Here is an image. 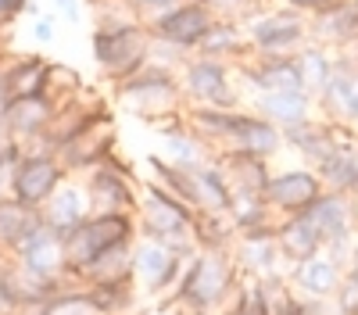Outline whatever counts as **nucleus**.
<instances>
[{
  "mask_svg": "<svg viewBox=\"0 0 358 315\" xmlns=\"http://www.w3.org/2000/svg\"><path fill=\"white\" fill-rule=\"evenodd\" d=\"M251 111L268 119L280 129H290V126H301L308 119H315L319 108H315V97L308 90H276V94H255L251 97Z\"/></svg>",
  "mask_w": 358,
  "mask_h": 315,
  "instance_id": "20",
  "label": "nucleus"
},
{
  "mask_svg": "<svg viewBox=\"0 0 358 315\" xmlns=\"http://www.w3.org/2000/svg\"><path fill=\"white\" fill-rule=\"evenodd\" d=\"M190 258L194 254H179V251H172L162 240L136 237V247H133V279L140 286V294L158 298L165 305L176 294V286L183 283V272L190 265Z\"/></svg>",
  "mask_w": 358,
  "mask_h": 315,
  "instance_id": "9",
  "label": "nucleus"
},
{
  "mask_svg": "<svg viewBox=\"0 0 358 315\" xmlns=\"http://www.w3.org/2000/svg\"><path fill=\"white\" fill-rule=\"evenodd\" d=\"M244 29H248L251 54H262V57H297L312 43L308 18L283 4L262 8L255 18L244 22Z\"/></svg>",
  "mask_w": 358,
  "mask_h": 315,
  "instance_id": "7",
  "label": "nucleus"
},
{
  "mask_svg": "<svg viewBox=\"0 0 358 315\" xmlns=\"http://www.w3.org/2000/svg\"><path fill=\"white\" fill-rule=\"evenodd\" d=\"M219 315H241V312H233V308H222V312H219Z\"/></svg>",
  "mask_w": 358,
  "mask_h": 315,
  "instance_id": "51",
  "label": "nucleus"
},
{
  "mask_svg": "<svg viewBox=\"0 0 358 315\" xmlns=\"http://www.w3.org/2000/svg\"><path fill=\"white\" fill-rule=\"evenodd\" d=\"M43 315H101V312H97L94 301H90L86 286H69V291L54 294L43 305Z\"/></svg>",
  "mask_w": 358,
  "mask_h": 315,
  "instance_id": "39",
  "label": "nucleus"
},
{
  "mask_svg": "<svg viewBox=\"0 0 358 315\" xmlns=\"http://www.w3.org/2000/svg\"><path fill=\"white\" fill-rule=\"evenodd\" d=\"M201 4L219 22H241V25L262 11V0H201Z\"/></svg>",
  "mask_w": 358,
  "mask_h": 315,
  "instance_id": "40",
  "label": "nucleus"
},
{
  "mask_svg": "<svg viewBox=\"0 0 358 315\" xmlns=\"http://www.w3.org/2000/svg\"><path fill=\"white\" fill-rule=\"evenodd\" d=\"M276 240H280V251H283L287 269H290L294 262H305V258H315V254L326 251V240H322L319 229L308 222V215H287V219H280Z\"/></svg>",
  "mask_w": 358,
  "mask_h": 315,
  "instance_id": "29",
  "label": "nucleus"
},
{
  "mask_svg": "<svg viewBox=\"0 0 358 315\" xmlns=\"http://www.w3.org/2000/svg\"><path fill=\"white\" fill-rule=\"evenodd\" d=\"M18 161H22V147H18L15 140H8V143H4V151H0V197H11Z\"/></svg>",
  "mask_w": 358,
  "mask_h": 315,
  "instance_id": "41",
  "label": "nucleus"
},
{
  "mask_svg": "<svg viewBox=\"0 0 358 315\" xmlns=\"http://www.w3.org/2000/svg\"><path fill=\"white\" fill-rule=\"evenodd\" d=\"M83 90H86V82H83V75H79L72 65L50 61V68H47V90H43V97H50L54 104H65V101L79 97Z\"/></svg>",
  "mask_w": 358,
  "mask_h": 315,
  "instance_id": "38",
  "label": "nucleus"
},
{
  "mask_svg": "<svg viewBox=\"0 0 358 315\" xmlns=\"http://www.w3.org/2000/svg\"><path fill=\"white\" fill-rule=\"evenodd\" d=\"M162 147H165V161H172V165H179V168H197V165H204V161H212L215 154H212V147L187 126V111L179 115V119H172V122H165L162 129Z\"/></svg>",
  "mask_w": 358,
  "mask_h": 315,
  "instance_id": "28",
  "label": "nucleus"
},
{
  "mask_svg": "<svg viewBox=\"0 0 358 315\" xmlns=\"http://www.w3.org/2000/svg\"><path fill=\"white\" fill-rule=\"evenodd\" d=\"M43 226V212L29 208L15 197H0V254H15L29 233Z\"/></svg>",
  "mask_w": 358,
  "mask_h": 315,
  "instance_id": "31",
  "label": "nucleus"
},
{
  "mask_svg": "<svg viewBox=\"0 0 358 315\" xmlns=\"http://www.w3.org/2000/svg\"><path fill=\"white\" fill-rule=\"evenodd\" d=\"M136 237H140L136 215H90L86 222H79V226L72 229V233L62 237L69 276L79 279L83 269L94 262L101 251L118 247V244H133Z\"/></svg>",
  "mask_w": 358,
  "mask_h": 315,
  "instance_id": "6",
  "label": "nucleus"
},
{
  "mask_svg": "<svg viewBox=\"0 0 358 315\" xmlns=\"http://www.w3.org/2000/svg\"><path fill=\"white\" fill-rule=\"evenodd\" d=\"M133 247H136V240L101 251L94 262L83 269L79 283L90 286V283H126V279H133Z\"/></svg>",
  "mask_w": 358,
  "mask_h": 315,
  "instance_id": "34",
  "label": "nucleus"
},
{
  "mask_svg": "<svg viewBox=\"0 0 358 315\" xmlns=\"http://www.w3.org/2000/svg\"><path fill=\"white\" fill-rule=\"evenodd\" d=\"M315 172L326 190L358 197V136L351 133V126H337V147Z\"/></svg>",
  "mask_w": 358,
  "mask_h": 315,
  "instance_id": "22",
  "label": "nucleus"
},
{
  "mask_svg": "<svg viewBox=\"0 0 358 315\" xmlns=\"http://www.w3.org/2000/svg\"><path fill=\"white\" fill-rule=\"evenodd\" d=\"M194 54H204V57H219V61H229V65H241L244 57L251 54V43H248V29L241 22H212V29L204 33V40L197 43Z\"/></svg>",
  "mask_w": 358,
  "mask_h": 315,
  "instance_id": "32",
  "label": "nucleus"
},
{
  "mask_svg": "<svg viewBox=\"0 0 358 315\" xmlns=\"http://www.w3.org/2000/svg\"><path fill=\"white\" fill-rule=\"evenodd\" d=\"M351 133L358 136V111H355V119H351Z\"/></svg>",
  "mask_w": 358,
  "mask_h": 315,
  "instance_id": "50",
  "label": "nucleus"
},
{
  "mask_svg": "<svg viewBox=\"0 0 358 315\" xmlns=\"http://www.w3.org/2000/svg\"><path fill=\"white\" fill-rule=\"evenodd\" d=\"M43 212V222L54 229L57 237H65V233H72V229L79 226V222H86L90 219V197H86V186L83 183H76L72 176L54 190V197L47 200V205L40 208Z\"/></svg>",
  "mask_w": 358,
  "mask_h": 315,
  "instance_id": "27",
  "label": "nucleus"
},
{
  "mask_svg": "<svg viewBox=\"0 0 358 315\" xmlns=\"http://www.w3.org/2000/svg\"><path fill=\"white\" fill-rule=\"evenodd\" d=\"M115 104L122 108L133 119L162 129L165 122L179 119L187 111V97L179 86V72L165 68V65H143L136 75H129L126 82L115 86Z\"/></svg>",
  "mask_w": 358,
  "mask_h": 315,
  "instance_id": "2",
  "label": "nucleus"
},
{
  "mask_svg": "<svg viewBox=\"0 0 358 315\" xmlns=\"http://www.w3.org/2000/svg\"><path fill=\"white\" fill-rule=\"evenodd\" d=\"M322 190L326 186L319 180V172L308 168V165H297V168L273 172V180L265 186V200L273 205V212L280 219H287V215H305L322 197Z\"/></svg>",
  "mask_w": 358,
  "mask_h": 315,
  "instance_id": "12",
  "label": "nucleus"
},
{
  "mask_svg": "<svg viewBox=\"0 0 358 315\" xmlns=\"http://www.w3.org/2000/svg\"><path fill=\"white\" fill-rule=\"evenodd\" d=\"M65 180H69V168L62 165L57 154H22L11 197L29 208H43Z\"/></svg>",
  "mask_w": 358,
  "mask_h": 315,
  "instance_id": "13",
  "label": "nucleus"
},
{
  "mask_svg": "<svg viewBox=\"0 0 358 315\" xmlns=\"http://www.w3.org/2000/svg\"><path fill=\"white\" fill-rule=\"evenodd\" d=\"M229 254H233L236 269H241V276L265 279V276H283L287 272L276 229H248V233H236V244H233Z\"/></svg>",
  "mask_w": 358,
  "mask_h": 315,
  "instance_id": "15",
  "label": "nucleus"
},
{
  "mask_svg": "<svg viewBox=\"0 0 358 315\" xmlns=\"http://www.w3.org/2000/svg\"><path fill=\"white\" fill-rule=\"evenodd\" d=\"M283 147L287 143H283V129L280 126H273L268 119L255 115L251 108H229L219 151H251V154H262V158L273 161Z\"/></svg>",
  "mask_w": 358,
  "mask_h": 315,
  "instance_id": "11",
  "label": "nucleus"
},
{
  "mask_svg": "<svg viewBox=\"0 0 358 315\" xmlns=\"http://www.w3.org/2000/svg\"><path fill=\"white\" fill-rule=\"evenodd\" d=\"M47 68H50V61H47L43 54L4 57V72H8L11 97H40L47 90Z\"/></svg>",
  "mask_w": 358,
  "mask_h": 315,
  "instance_id": "33",
  "label": "nucleus"
},
{
  "mask_svg": "<svg viewBox=\"0 0 358 315\" xmlns=\"http://www.w3.org/2000/svg\"><path fill=\"white\" fill-rule=\"evenodd\" d=\"M334 57H337V50L322 47V43H308L301 54H297L301 82H305V90H308L312 97H319V94H322V86L330 82V75H334Z\"/></svg>",
  "mask_w": 358,
  "mask_h": 315,
  "instance_id": "37",
  "label": "nucleus"
},
{
  "mask_svg": "<svg viewBox=\"0 0 358 315\" xmlns=\"http://www.w3.org/2000/svg\"><path fill=\"white\" fill-rule=\"evenodd\" d=\"M194 244H197V251H233L236 226H233L229 212H222V215L197 212V219H194Z\"/></svg>",
  "mask_w": 358,
  "mask_h": 315,
  "instance_id": "35",
  "label": "nucleus"
},
{
  "mask_svg": "<svg viewBox=\"0 0 358 315\" xmlns=\"http://www.w3.org/2000/svg\"><path fill=\"white\" fill-rule=\"evenodd\" d=\"M86 294H90V301L97 305L101 315H129L136 308L140 286H136V279H126V283H90Z\"/></svg>",
  "mask_w": 358,
  "mask_h": 315,
  "instance_id": "36",
  "label": "nucleus"
},
{
  "mask_svg": "<svg viewBox=\"0 0 358 315\" xmlns=\"http://www.w3.org/2000/svg\"><path fill=\"white\" fill-rule=\"evenodd\" d=\"M351 54H355V65H358V47H355V50H351Z\"/></svg>",
  "mask_w": 358,
  "mask_h": 315,
  "instance_id": "52",
  "label": "nucleus"
},
{
  "mask_svg": "<svg viewBox=\"0 0 358 315\" xmlns=\"http://www.w3.org/2000/svg\"><path fill=\"white\" fill-rule=\"evenodd\" d=\"M194 219H197V212L187 205V200H179L176 193H169L165 186H158L151 180L140 186V205H136L140 237L162 240V244H169L179 254H194L197 251V244H194Z\"/></svg>",
  "mask_w": 358,
  "mask_h": 315,
  "instance_id": "3",
  "label": "nucleus"
},
{
  "mask_svg": "<svg viewBox=\"0 0 358 315\" xmlns=\"http://www.w3.org/2000/svg\"><path fill=\"white\" fill-rule=\"evenodd\" d=\"M212 22H215V15L208 11L201 0H183V4H176L169 15H162L151 25V36L165 40V43H172L179 50H187V54H194L197 43L204 40V33L212 29Z\"/></svg>",
  "mask_w": 358,
  "mask_h": 315,
  "instance_id": "16",
  "label": "nucleus"
},
{
  "mask_svg": "<svg viewBox=\"0 0 358 315\" xmlns=\"http://www.w3.org/2000/svg\"><path fill=\"white\" fill-rule=\"evenodd\" d=\"M33 36H36V43H54V40H57V22H54V15H40V18L33 22Z\"/></svg>",
  "mask_w": 358,
  "mask_h": 315,
  "instance_id": "46",
  "label": "nucleus"
},
{
  "mask_svg": "<svg viewBox=\"0 0 358 315\" xmlns=\"http://www.w3.org/2000/svg\"><path fill=\"white\" fill-rule=\"evenodd\" d=\"M236 283H241V269L229 251H194L183 283L176 286V294L165 305H176L179 312L219 315L233 301Z\"/></svg>",
  "mask_w": 358,
  "mask_h": 315,
  "instance_id": "1",
  "label": "nucleus"
},
{
  "mask_svg": "<svg viewBox=\"0 0 358 315\" xmlns=\"http://www.w3.org/2000/svg\"><path fill=\"white\" fill-rule=\"evenodd\" d=\"M11 258L22 269L36 272L40 279H54V283H69L72 279L69 265H65V244H62V237H57L47 222L36 229V233H29ZM72 283H79V279H72Z\"/></svg>",
  "mask_w": 358,
  "mask_h": 315,
  "instance_id": "17",
  "label": "nucleus"
},
{
  "mask_svg": "<svg viewBox=\"0 0 358 315\" xmlns=\"http://www.w3.org/2000/svg\"><path fill=\"white\" fill-rule=\"evenodd\" d=\"M126 4L133 8V15H136L147 29H151L162 15H169L176 4H183V0H126Z\"/></svg>",
  "mask_w": 358,
  "mask_h": 315,
  "instance_id": "42",
  "label": "nucleus"
},
{
  "mask_svg": "<svg viewBox=\"0 0 358 315\" xmlns=\"http://www.w3.org/2000/svg\"><path fill=\"white\" fill-rule=\"evenodd\" d=\"M287 279H290L297 298H305V301H326V298L337 294V286L344 279V265L322 251L315 258H305V262H294L287 269Z\"/></svg>",
  "mask_w": 358,
  "mask_h": 315,
  "instance_id": "19",
  "label": "nucleus"
},
{
  "mask_svg": "<svg viewBox=\"0 0 358 315\" xmlns=\"http://www.w3.org/2000/svg\"><path fill=\"white\" fill-rule=\"evenodd\" d=\"M241 86H248L251 97L255 94H276V90H305L301 82V68L297 57H262V54H248L236 65Z\"/></svg>",
  "mask_w": 358,
  "mask_h": 315,
  "instance_id": "18",
  "label": "nucleus"
},
{
  "mask_svg": "<svg viewBox=\"0 0 358 315\" xmlns=\"http://www.w3.org/2000/svg\"><path fill=\"white\" fill-rule=\"evenodd\" d=\"M212 161L219 165L222 180L229 183V193H265L268 180H273L268 158L251 154V151H219Z\"/></svg>",
  "mask_w": 358,
  "mask_h": 315,
  "instance_id": "23",
  "label": "nucleus"
},
{
  "mask_svg": "<svg viewBox=\"0 0 358 315\" xmlns=\"http://www.w3.org/2000/svg\"><path fill=\"white\" fill-rule=\"evenodd\" d=\"M50 4H54V18H65V22L83 18V0H50Z\"/></svg>",
  "mask_w": 358,
  "mask_h": 315,
  "instance_id": "47",
  "label": "nucleus"
},
{
  "mask_svg": "<svg viewBox=\"0 0 358 315\" xmlns=\"http://www.w3.org/2000/svg\"><path fill=\"white\" fill-rule=\"evenodd\" d=\"M312 43H322L330 50H355L358 47V0H344V4L319 11L308 18Z\"/></svg>",
  "mask_w": 358,
  "mask_h": 315,
  "instance_id": "21",
  "label": "nucleus"
},
{
  "mask_svg": "<svg viewBox=\"0 0 358 315\" xmlns=\"http://www.w3.org/2000/svg\"><path fill=\"white\" fill-rule=\"evenodd\" d=\"M334 298H337L351 315L358 312V276H355V272L344 269V279H341V286H337V294H334Z\"/></svg>",
  "mask_w": 358,
  "mask_h": 315,
  "instance_id": "44",
  "label": "nucleus"
},
{
  "mask_svg": "<svg viewBox=\"0 0 358 315\" xmlns=\"http://www.w3.org/2000/svg\"><path fill=\"white\" fill-rule=\"evenodd\" d=\"M355 315H358V312H355Z\"/></svg>",
  "mask_w": 358,
  "mask_h": 315,
  "instance_id": "53",
  "label": "nucleus"
},
{
  "mask_svg": "<svg viewBox=\"0 0 358 315\" xmlns=\"http://www.w3.org/2000/svg\"><path fill=\"white\" fill-rule=\"evenodd\" d=\"M29 8H33V0H0V29H8L15 18L29 15Z\"/></svg>",
  "mask_w": 358,
  "mask_h": 315,
  "instance_id": "45",
  "label": "nucleus"
},
{
  "mask_svg": "<svg viewBox=\"0 0 358 315\" xmlns=\"http://www.w3.org/2000/svg\"><path fill=\"white\" fill-rule=\"evenodd\" d=\"M104 111H108V101H104L101 94H94V90H83L79 97L57 104L54 122H50V129H47V140H50L54 154H57V147H62V143H69L76 133H83V129L94 122L97 115H104Z\"/></svg>",
  "mask_w": 358,
  "mask_h": 315,
  "instance_id": "24",
  "label": "nucleus"
},
{
  "mask_svg": "<svg viewBox=\"0 0 358 315\" xmlns=\"http://www.w3.org/2000/svg\"><path fill=\"white\" fill-rule=\"evenodd\" d=\"M308 308H312V315H351L337 298H326V301H308Z\"/></svg>",
  "mask_w": 358,
  "mask_h": 315,
  "instance_id": "48",
  "label": "nucleus"
},
{
  "mask_svg": "<svg viewBox=\"0 0 358 315\" xmlns=\"http://www.w3.org/2000/svg\"><path fill=\"white\" fill-rule=\"evenodd\" d=\"M276 4H283V8H290V11H297V15L312 18V15H319V11H330V8L344 4V0H276Z\"/></svg>",
  "mask_w": 358,
  "mask_h": 315,
  "instance_id": "43",
  "label": "nucleus"
},
{
  "mask_svg": "<svg viewBox=\"0 0 358 315\" xmlns=\"http://www.w3.org/2000/svg\"><path fill=\"white\" fill-rule=\"evenodd\" d=\"M179 86H183L187 108H244L236 65L219 57L190 54L179 68Z\"/></svg>",
  "mask_w": 358,
  "mask_h": 315,
  "instance_id": "5",
  "label": "nucleus"
},
{
  "mask_svg": "<svg viewBox=\"0 0 358 315\" xmlns=\"http://www.w3.org/2000/svg\"><path fill=\"white\" fill-rule=\"evenodd\" d=\"M283 143L290 151L301 154L308 168H319L326 158L334 154V147H337V126L326 122L322 115H315V119H308L301 126L283 129Z\"/></svg>",
  "mask_w": 358,
  "mask_h": 315,
  "instance_id": "26",
  "label": "nucleus"
},
{
  "mask_svg": "<svg viewBox=\"0 0 358 315\" xmlns=\"http://www.w3.org/2000/svg\"><path fill=\"white\" fill-rule=\"evenodd\" d=\"M190 176V208L194 212H212V215H222L229 212V183L222 180V172L215 161H204L197 168H187Z\"/></svg>",
  "mask_w": 358,
  "mask_h": 315,
  "instance_id": "30",
  "label": "nucleus"
},
{
  "mask_svg": "<svg viewBox=\"0 0 358 315\" xmlns=\"http://www.w3.org/2000/svg\"><path fill=\"white\" fill-rule=\"evenodd\" d=\"M54 111H57V104L43 94L40 97H15L8 108V140L25 147V143L47 136V129L54 122Z\"/></svg>",
  "mask_w": 358,
  "mask_h": 315,
  "instance_id": "25",
  "label": "nucleus"
},
{
  "mask_svg": "<svg viewBox=\"0 0 358 315\" xmlns=\"http://www.w3.org/2000/svg\"><path fill=\"white\" fill-rule=\"evenodd\" d=\"M86 197H90V215H136L140 205V180L136 172L118 158V151L90 168L83 176Z\"/></svg>",
  "mask_w": 358,
  "mask_h": 315,
  "instance_id": "8",
  "label": "nucleus"
},
{
  "mask_svg": "<svg viewBox=\"0 0 358 315\" xmlns=\"http://www.w3.org/2000/svg\"><path fill=\"white\" fill-rule=\"evenodd\" d=\"M315 108L326 122L334 126H351L358 111V65L351 50H337L334 57V75L322 86V94L315 97Z\"/></svg>",
  "mask_w": 358,
  "mask_h": 315,
  "instance_id": "14",
  "label": "nucleus"
},
{
  "mask_svg": "<svg viewBox=\"0 0 358 315\" xmlns=\"http://www.w3.org/2000/svg\"><path fill=\"white\" fill-rule=\"evenodd\" d=\"M115 151H118V126H115V115L108 108L83 133H76L69 143H62V147H57V158H62V165L69 168V176H86L90 168L108 161Z\"/></svg>",
  "mask_w": 358,
  "mask_h": 315,
  "instance_id": "10",
  "label": "nucleus"
},
{
  "mask_svg": "<svg viewBox=\"0 0 358 315\" xmlns=\"http://www.w3.org/2000/svg\"><path fill=\"white\" fill-rule=\"evenodd\" d=\"M348 272H355V276H358V237H355V244H351V258H348Z\"/></svg>",
  "mask_w": 358,
  "mask_h": 315,
  "instance_id": "49",
  "label": "nucleus"
},
{
  "mask_svg": "<svg viewBox=\"0 0 358 315\" xmlns=\"http://www.w3.org/2000/svg\"><path fill=\"white\" fill-rule=\"evenodd\" d=\"M94 61L108 82H126L143 65H151V29L143 22H115V25H94L90 33Z\"/></svg>",
  "mask_w": 358,
  "mask_h": 315,
  "instance_id": "4",
  "label": "nucleus"
}]
</instances>
